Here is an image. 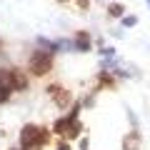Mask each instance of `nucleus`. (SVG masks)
Segmentation results:
<instances>
[{"instance_id": "4", "label": "nucleus", "mask_w": 150, "mask_h": 150, "mask_svg": "<svg viewBox=\"0 0 150 150\" xmlns=\"http://www.w3.org/2000/svg\"><path fill=\"white\" fill-rule=\"evenodd\" d=\"M88 48H90V35H88V33H78L75 50H88Z\"/></svg>"}, {"instance_id": "8", "label": "nucleus", "mask_w": 150, "mask_h": 150, "mask_svg": "<svg viewBox=\"0 0 150 150\" xmlns=\"http://www.w3.org/2000/svg\"><path fill=\"white\" fill-rule=\"evenodd\" d=\"M145 3H148V5H150V0H145Z\"/></svg>"}, {"instance_id": "5", "label": "nucleus", "mask_w": 150, "mask_h": 150, "mask_svg": "<svg viewBox=\"0 0 150 150\" xmlns=\"http://www.w3.org/2000/svg\"><path fill=\"white\" fill-rule=\"evenodd\" d=\"M108 10H110V15H123V5H118V3H112Z\"/></svg>"}, {"instance_id": "7", "label": "nucleus", "mask_w": 150, "mask_h": 150, "mask_svg": "<svg viewBox=\"0 0 150 150\" xmlns=\"http://www.w3.org/2000/svg\"><path fill=\"white\" fill-rule=\"evenodd\" d=\"M58 150H70V148H68L65 143H60V145H58Z\"/></svg>"}, {"instance_id": "2", "label": "nucleus", "mask_w": 150, "mask_h": 150, "mask_svg": "<svg viewBox=\"0 0 150 150\" xmlns=\"http://www.w3.org/2000/svg\"><path fill=\"white\" fill-rule=\"evenodd\" d=\"M50 65H53L50 53H33L28 68H30V73H35V75H45V70H50Z\"/></svg>"}, {"instance_id": "1", "label": "nucleus", "mask_w": 150, "mask_h": 150, "mask_svg": "<svg viewBox=\"0 0 150 150\" xmlns=\"http://www.w3.org/2000/svg\"><path fill=\"white\" fill-rule=\"evenodd\" d=\"M45 140H48V133H45L40 125H25V128L20 130V145H23V150L35 148V145H43Z\"/></svg>"}, {"instance_id": "3", "label": "nucleus", "mask_w": 150, "mask_h": 150, "mask_svg": "<svg viewBox=\"0 0 150 150\" xmlns=\"http://www.w3.org/2000/svg\"><path fill=\"white\" fill-rule=\"evenodd\" d=\"M0 88L15 90V85H13V73H10V70H0Z\"/></svg>"}, {"instance_id": "6", "label": "nucleus", "mask_w": 150, "mask_h": 150, "mask_svg": "<svg viewBox=\"0 0 150 150\" xmlns=\"http://www.w3.org/2000/svg\"><path fill=\"white\" fill-rule=\"evenodd\" d=\"M123 23H125V25H128V28H133V25H135V23H138V20H135V18H125Z\"/></svg>"}]
</instances>
